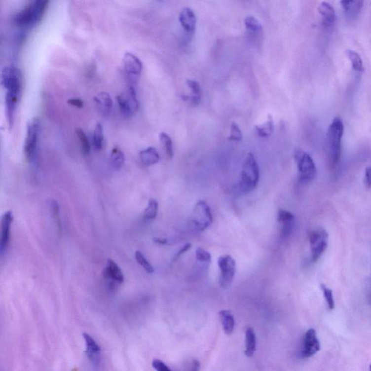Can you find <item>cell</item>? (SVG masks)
<instances>
[{
    "label": "cell",
    "instance_id": "obj_1",
    "mask_svg": "<svg viewBox=\"0 0 371 371\" xmlns=\"http://www.w3.org/2000/svg\"><path fill=\"white\" fill-rule=\"evenodd\" d=\"M344 124L340 117H335L328 129L326 139V150L328 159L332 166L340 162L341 154V139L344 134Z\"/></svg>",
    "mask_w": 371,
    "mask_h": 371
},
{
    "label": "cell",
    "instance_id": "obj_2",
    "mask_svg": "<svg viewBox=\"0 0 371 371\" xmlns=\"http://www.w3.org/2000/svg\"><path fill=\"white\" fill-rule=\"evenodd\" d=\"M260 169L253 153L250 152L246 157L241 173L239 189L244 194L254 190L259 182Z\"/></svg>",
    "mask_w": 371,
    "mask_h": 371
},
{
    "label": "cell",
    "instance_id": "obj_3",
    "mask_svg": "<svg viewBox=\"0 0 371 371\" xmlns=\"http://www.w3.org/2000/svg\"><path fill=\"white\" fill-rule=\"evenodd\" d=\"M39 134L40 120L35 117L28 123L25 139L24 154L29 162H35L37 159Z\"/></svg>",
    "mask_w": 371,
    "mask_h": 371
},
{
    "label": "cell",
    "instance_id": "obj_4",
    "mask_svg": "<svg viewBox=\"0 0 371 371\" xmlns=\"http://www.w3.org/2000/svg\"><path fill=\"white\" fill-rule=\"evenodd\" d=\"M213 221V214L208 203L203 200L199 201L191 214V226L196 231H203L211 225Z\"/></svg>",
    "mask_w": 371,
    "mask_h": 371
},
{
    "label": "cell",
    "instance_id": "obj_5",
    "mask_svg": "<svg viewBox=\"0 0 371 371\" xmlns=\"http://www.w3.org/2000/svg\"><path fill=\"white\" fill-rule=\"evenodd\" d=\"M295 161L297 165L299 180L303 182H311L316 176V167L308 153L300 149L295 151Z\"/></svg>",
    "mask_w": 371,
    "mask_h": 371
},
{
    "label": "cell",
    "instance_id": "obj_6",
    "mask_svg": "<svg viewBox=\"0 0 371 371\" xmlns=\"http://www.w3.org/2000/svg\"><path fill=\"white\" fill-rule=\"evenodd\" d=\"M309 240L311 249V260L315 262L321 258L327 248L329 234L324 228H317L310 232Z\"/></svg>",
    "mask_w": 371,
    "mask_h": 371
},
{
    "label": "cell",
    "instance_id": "obj_7",
    "mask_svg": "<svg viewBox=\"0 0 371 371\" xmlns=\"http://www.w3.org/2000/svg\"><path fill=\"white\" fill-rule=\"evenodd\" d=\"M1 83L7 92H22V74L14 66L4 67L1 71Z\"/></svg>",
    "mask_w": 371,
    "mask_h": 371
},
{
    "label": "cell",
    "instance_id": "obj_8",
    "mask_svg": "<svg viewBox=\"0 0 371 371\" xmlns=\"http://www.w3.org/2000/svg\"><path fill=\"white\" fill-rule=\"evenodd\" d=\"M117 101L120 112L123 115L129 117L138 111L139 102L135 89L132 86L128 87L126 92L119 94Z\"/></svg>",
    "mask_w": 371,
    "mask_h": 371
},
{
    "label": "cell",
    "instance_id": "obj_9",
    "mask_svg": "<svg viewBox=\"0 0 371 371\" xmlns=\"http://www.w3.org/2000/svg\"><path fill=\"white\" fill-rule=\"evenodd\" d=\"M221 270L220 284L223 288H226L233 282L236 273V261L231 255L219 258L218 261Z\"/></svg>",
    "mask_w": 371,
    "mask_h": 371
},
{
    "label": "cell",
    "instance_id": "obj_10",
    "mask_svg": "<svg viewBox=\"0 0 371 371\" xmlns=\"http://www.w3.org/2000/svg\"><path fill=\"white\" fill-rule=\"evenodd\" d=\"M321 349L319 339L317 336L315 329H310L306 332L303 338L301 356L303 358H309L319 352Z\"/></svg>",
    "mask_w": 371,
    "mask_h": 371
},
{
    "label": "cell",
    "instance_id": "obj_11",
    "mask_svg": "<svg viewBox=\"0 0 371 371\" xmlns=\"http://www.w3.org/2000/svg\"><path fill=\"white\" fill-rule=\"evenodd\" d=\"M104 278L109 283L111 288H117V286L123 284L124 276L118 265L112 260L109 259L104 271Z\"/></svg>",
    "mask_w": 371,
    "mask_h": 371
},
{
    "label": "cell",
    "instance_id": "obj_12",
    "mask_svg": "<svg viewBox=\"0 0 371 371\" xmlns=\"http://www.w3.org/2000/svg\"><path fill=\"white\" fill-rule=\"evenodd\" d=\"M12 221H13V216L11 211L6 212L1 217V242H0V252L1 255L4 254L8 246Z\"/></svg>",
    "mask_w": 371,
    "mask_h": 371
},
{
    "label": "cell",
    "instance_id": "obj_13",
    "mask_svg": "<svg viewBox=\"0 0 371 371\" xmlns=\"http://www.w3.org/2000/svg\"><path fill=\"white\" fill-rule=\"evenodd\" d=\"M123 67L126 74L131 78H137L142 74V63L136 55L127 52L123 59Z\"/></svg>",
    "mask_w": 371,
    "mask_h": 371
},
{
    "label": "cell",
    "instance_id": "obj_14",
    "mask_svg": "<svg viewBox=\"0 0 371 371\" xmlns=\"http://www.w3.org/2000/svg\"><path fill=\"white\" fill-rule=\"evenodd\" d=\"M14 23L18 27H29L36 24L35 12L32 4L23 9L14 16Z\"/></svg>",
    "mask_w": 371,
    "mask_h": 371
},
{
    "label": "cell",
    "instance_id": "obj_15",
    "mask_svg": "<svg viewBox=\"0 0 371 371\" xmlns=\"http://www.w3.org/2000/svg\"><path fill=\"white\" fill-rule=\"evenodd\" d=\"M179 21L187 33L191 34L195 31L197 18L191 9L188 7L183 9L179 15Z\"/></svg>",
    "mask_w": 371,
    "mask_h": 371
},
{
    "label": "cell",
    "instance_id": "obj_16",
    "mask_svg": "<svg viewBox=\"0 0 371 371\" xmlns=\"http://www.w3.org/2000/svg\"><path fill=\"white\" fill-rule=\"evenodd\" d=\"M83 336L86 342V355L88 358L92 362V364H98L100 360V353H101L100 347L97 345V343L90 335L83 333Z\"/></svg>",
    "mask_w": 371,
    "mask_h": 371
},
{
    "label": "cell",
    "instance_id": "obj_17",
    "mask_svg": "<svg viewBox=\"0 0 371 371\" xmlns=\"http://www.w3.org/2000/svg\"><path fill=\"white\" fill-rule=\"evenodd\" d=\"M318 11L322 17L323 25L326 29L332 28L336 21L334 9L329 3L324 1L318 7Z\"/></svg>",
    "mask_w": 371,
    "mask_h": 371
},
{
    "label": "cell",
    "instance_id": "obj_18",
    "mask_svg": "<svg viewBox=\"0 0 371 371\" xmlns=\"http://www.w3.org/2000/svg\"><path fill=\"white\" fill-rule=\"evenodd\" d=\"M365 0H341V6L348 18H354L359 15Z\"/></svg>",
    "mask_w": 371,
    "mask_h": 371
},
{
    "label": "cell",
    "instance_id": "obj_19",
    "mask_svg": "<svg viewBox=\"0 0 371 371\" xmlns=\"http://www.w3.org/2000/svg\"><path fill=\"white\" fill-rule=\"evenodd\" d=\"M94 100L100 109V112L103 115H108L112 112L113 101L108 93L105 92L99 93L95 96Z\"/></svg>",
    "mask_w": 371,
    "mask_h": 371
},
{
    "label": "cell",
    "instance_id": "obj_20",
    "mask_svg": "<svg viewBox=\"0 0 371 371\" xmlns=\"http://www.w3.org/2000/svg\"><path fill=\"white\" fill-rule=\"evenodd\" d=\"M219 318L225 334L231 335L234 330L235 318L230 310H223L219 312Z\"/></svg>",
    "mask_w": 371,
    "mask_h": 371
},
{
    "label": "cell",
    "instance_id": "obj_21",
    "mask_svg": "<svg viewBox=\"0 0 371 371\" xmlns=\"http://www.w3.org/2000/svg\"><path fill=\"white\" fill-rule=\"evenodd\" d=\"M141 161L146 166L155 165L160 160V154L155 148L149 147L140 151Z\"/></svg>",
    "mask_w": 371,
    "mask_h": 371
},
{
    "label": "cell",
    "instance_id": "obj_22",
    "mask_svg": "<svg viewBox=\"0 0 371 371\" xmlns=\"http://www.w3.org/2000/svg\"><path fill=\"white\" fill-rule=\"evenodd\" d=\"M256 335L253 328H247L245 332V351L244 354L248 358H252L256 351Z\"/></svg>",
    "mask_w": 371,
    "mask_h": 371
},
{
    "label": "cell",
    "instance_id": "obj_23",
    "mask_svg": "<svg viewBox=\"0 0 371 371\" xmlns=\"http://www.w3.org/2000/svg\"><path fill=\"white\" fill-rule=\"evenodd\" d=\"M255 130H256L257 134L260 137L267 138V137H270L273 134V130H274V121H273L272 115L269 114L267 115V121L261 126H255Z\"/></svg>",
    "mask_w": 371,
    "mask_h": 371
},
{
    "label": "cell",
    "instance_id": "obj_24",
    "mask_svg": "<svg viewBox=\"0 0 371 371\" xmlns=\"http://www.w3.org/2000/svg\"><path fill=\"white\" fill-rule=\"evenodd\" d=\"M110 160H111V165L114 169H120L125 162L124 153L118 147L115 146L111 150Z\"/></svg>",
    "mask_w": 371,
    "mask_h": 371
},
{
    "label": "cell",
    "instance_id": "obj_25",
    "mask_svg": "<svg viewBox=\"0 0 371 371\" xmlns=\"http://www.w3.org/2000/svg\"><path fill=\"white\" fill-rule=\"evenodd\" d=\"M103 141H104V134H103V127L101 123H97L94 128L93 133L92 145L93 148L97 151L102 149L103 147Z\"/></svg>",
    "mask_w": 371,
    "mask_h": 371
},
{
    "label": "cell",
    "instance_id": "obj_26",
    "mask_svg": "<svg viewBox=\"0 0 371 371\" xmlns=\"http://www.w3.org/2000/svg\"><path fill=\"white\" fill-rule=\"evenodd\" d=\"M49 0H34L32 6L35 12L36 22H39L45 12Z\"/></svg>",
    "mask_w": 371,
    "mask_h": 371
},
{
    "label": "cell",
    "instance_id": "obj_27",
    "mask_svg": "<svg viewBox=\"0 0 371 371\" xmlns=\"http://www.w3.org/2000/svg\"><path fill=\"white\" fill-rule=\"evenodd\" d=\"M246 29L250 35H259L262 32V26L258 19L253 16H248L244 19Z\"/></svg>",
    "mask_w": 371,
    "mask_h": 371
},
{
    "label": "cell",
    "instance_id": "obj_28",
    "mask_svg": "<svg viewBox=\"0 0 371 371\" xmlns=\"http://www.w3.org/2000/svg\"><path fill=\"white\" fill-rule=\"evenodd\" d=\"M347 55L352 63V69L358 72L363 73L364 71V67H363V60L359 54L355 51L349 49L347 51Z\"/></svg>",
    "mask_w": 371,
    "mask_h": 371
},
{
    "label": "cell",
    "instance_id": "obj_29",
    "mask_svg": "<svg viewBox=\"0 0 371 371\" xmlns=\"http://www.w3.org/2000/svg\"><path fill=\"white\" fill-rule=\"evenodd\" d=\"M75 134H76L78 141H79L83 154H89L91 151V145L84 131L81 128H75Z\"/></svg>",
    "mask_w": 371,
    "mask_h": 371
},
{
    "label": "cell",
    "instance_id": "obj_30",
    "mask_svg": "<svg viewBox=\"0 0 371 371\" xmlns=\"http://www.w3.org/2000/svg\"><path fill=\"white\" fill-rule=\"evenodd\" d=\"M158 212V203L154 199H149L148 207L145 209V219L148 221L154 220L157 217Z\"/></svg>",
    "mask_w": 371,
    "mask_h": 371
},
{
    "label": "cell",
    "instance_id": "obj_31",
    "mask_svg": "<svg viewBox=\"0 0 371 371\" xmlns=\"http://www.w3.org/2000/svg\"><path fill=\"white\" fill-rule=\"evenodd\" d=\"M160 140L162 147H163L164 150H165L168 157L169 158H172L174 157L172 139L166 133L162 132L160 134Z\"/></svg>",
    "mask_w": 371,
    "mask_h": 371
},
{
    "label": "cell",
    "instance_id": "obj_32",
    "mask_svg": "<svg viewBox=\"0 0 371 371\" xmlns=\"http://www.w3.org/2000/svg\"><path fill=\"white\" fill-rule=\"evenodd\" d=\"M321 289L329 310H334L335 307V301L334 298L333 292L329 287L325 286L324 284H321Z\"/></svg>",
    "mask_w": 371,
    "mask_h": 371
},
{
    "label": "cell",
    "instance_id": "obj_33",
    "mask_svg": "<svg viewBox=\"0 0 371 371\" xmlns=\"http://www.w3.org/2000/svg\"><path fill=\"white\" fill-rule=\"evenodd\" d=\"M135 258L137 262L141 265L148 273H153L154 271V267L149 263V261L146 259L144 255L140 251H137L135 253Z\"/></svg>",
    "mask_w": 371,
    "mask_h": 371
},
{
    "label": "cell",
    "instance_id": "obj_34",
    "mask_svg": "<svg viewBox=\"0 0 371 371\" xmlns=\"http://www.w3.org/2000/svg\"><path fill=\"white\" fill-rule=\"evenodd\" d=\"M50 208L54 218H55V223H56L57 227H58V231L59 233H61L62 223L60 216V206H59L58 202L55 200L51 201Z\"/></svg>",
    "mask_w": 371,
    "mask_h": 371
},
{
    "label": "cell",
    "instance_id": "obj_35",
    "mask_svg": "<svg viewBox=\"0 0 371 371\" xmlns=\"http://www.w3.org/2000/svg\"><path fill=\"white\" fill-rule=\"evenodd\" d=\"M228 140L231 142H241L242 140V133L238 126L237 123L232 122L231 125V132H230Z\"/></svg>",
    "mask_w": 371,
    "mask_h": 371
},
{
    "label": "cell",
    "instance_id": "obj_36",
    "mask_svg": "<svg viewBox=\"0 0 371 371\" xmlns=\"http://www.w3.org/2000/svg\"><path fill=\"white\" fill-rule=\"evenodd\" d=\"M277 220L280 223H284L292 222L295 221V216L290 212L284 210H279L278 213Z\"/></svg>",
    "mask_w": 371,
    "mask_h": 371
},
{
    "label": "cell",
    "instance_id": "obj_37",
    "mask_svg": "<svg viewBox=\"0 0 371 371\" xmlns=\"http://www.w3.org/2000/svg\"><path fill=\"white\" fill-rule=\"evenodd\" d=\"M186 84L188 87L191 90V94L197 96V97H202V89L201 88L200 84L197 81L194 80H186Z\"/></svg>",
    "mask_w": 371,
    "mask_h": 371
},
{
    "label": "cell",
    "instance_id": "obj_38",
    "mask_svg": "<svg viewBox=\"0 0 371 371\" xmlns=\"http://www.w3.org/2000/svg\"><path fill=\"white\" fill-rule=\"evenodd\" d=\"M196 258L200 262H210L211 261V255L207 250L199 247L196 250Z\"/></svg>",
    "mask_w": 371,
    "mask_h": 371
},
{
    "label": "cell",
    "instance_id": "obj_39",
    "mask_svg": "<svg viewBox=\"0 0 371 371\" xmlns=\"http://www.w3.org/2000/svg\"><path fill=\"white\" fill-rule=\"evenodd\" d=\"M152 367L157 371H171V369L160 360H154L152 361Z\"/></svg>",
    "mask_w": 371,
    "mask_h": 371
},
{
    "label": "cell",
    "instance_id": "obj_40",
    "mask_svg": "<svg viewBox=\"0 0 371 371\" xmlns=\"http://www.w3.org/2000/svg\"><path fill=\"white\" fill-rule=\"evenodd\" d=\"M365 186L367 188H371V166L368 167L365 173Z\"/></svg>",
    "mask_w": 371,
    "mask_h": 371
},
{
    "label": "cell",
    "instance_id": "obj_41",
    "mask_svg": "<svg viewBox=\"0 0 371 371\" xmlns=\"http://www.w3.org/2000/svg\"><path fill=\"white\" fill-rule=\"evenodd\" d=\"M68 103L71 106L75 107L77 108H82L83 107V102L81 99L72 98L68 100Z\"/></svg>",
    "mask_w": 371,
    "mask_h": 371
},
{
    "label": "cell",
    "instance_id": "obj_42",
    "mask_svg": "<svg viewBox=\"0 0 371 371\" xmlns=\"http://www.w3.org/2000/svg\"><path fill=\"white\" fill-rule=\"evenodd\" d=\"M191 247V244L190 243H188L186 244H185V246H184L182 248H181V250H179V252H178V253H176V255H175L174 258V260H177L178 258H179V257L181 256V255H182L184 254V253H185L186 252L188 251V250H189V249Z\"/></svg>",
    "mask_w": 371,
    "mask_h": 371
},
{
    "label": "cell",
    "instance_id": "obj_43",
    "mask_svg": "<svg viewBox=\"0 0 371 371\" xmlns=\"http://www.w3.org/2000/svg\"><path fill=\"white\" fill-rule=\"evenodd\" d=\"M154 242L160 244H166L168 243V241L165 239H161V238H154Z\"/></svg>",
    "mask_w": 371,
    "mask_h": 371
},
{
    "label": "cell",
    "instance_id": "obj_44",
    "mask_svg": "<svg viewBox=\"0 0 371 371\" xmlns=\"http://www.w3.org/2000/svg\"><path fill=\"white\" fill-rule=\"evenodd\" d=\"M199 367H200V364H199V362L197 360H194L192 363V370L198 371L199 369Z\"/></svg>",
    "mask_w": 371,
    "mask_h": 371
},
{
    "label": "cell",
    "instance_id": "obj_45",
    "mask_svg": "<svg viewBox=\"0 0 371 371\" xmlns=\"http://www.w3.org/2000/svg\"><path fill=\"white\" fill-rule=\"evenodd\" d=\"M370 371H371V365L370 366Z\"/></svg>",
    "mask_w": 371,
    "mask_h": 371
}]
</instances>
